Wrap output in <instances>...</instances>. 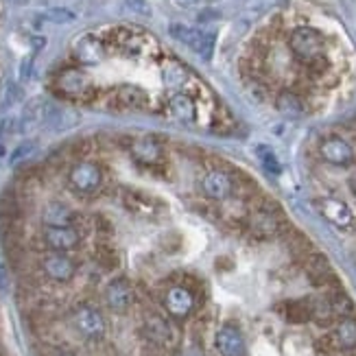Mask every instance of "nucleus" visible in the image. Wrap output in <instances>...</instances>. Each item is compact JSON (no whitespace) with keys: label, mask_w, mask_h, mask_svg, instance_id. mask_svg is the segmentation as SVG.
I'll use <instances>...</instances> for the list:
<instances>
[{"label":"nucleus","mask_w":356,"mask_h":356,"mask_svg":"<svg viewBox=\"0 0 356 356\" xmlns=\"http://www.w3.org/2000/svg\"><path fill=\"white\" fill-rule=\"evenodd\" d=\"M147 103V92L138 86H120L112 95V105L118 107V110H145Z\"/></svg>","instance_id":"nucleus-21"},{"label":"nucleus","mask_w":356,"mask_h":356,"mask_svg":"<svg viewBox=\"0 0 356 356\" xmlns=\"http://www.w3.org/2000/svg\"><path fill=\"white\" fill-rule=\"evenodd\" d=\"M332 339L339 350H356V317H341L334 326Z\"/></svg>","instance_id":"nucleus-23"},{"label":"nucleus","mask_w":356,"mask_h":356,"mask_svg":"<svg viewBox=\"0 0 356 356\" xmlns=\"http://www.w3.org/2000/svg\"><path fill=\"white\" fill-rule=\"evenodd\" d=\"M256 153H258V158H260L262 166H265L269 173H280V162H277L275 153H273L271 149H267V147H258Z\"/></svg>","instance_id":"nucleus-32"},{"label":"nucleus","mask_w":356,"mask_h":356,"mask_svg":"<svg viewBox=\"0 0 356 356\" xmlns=\"http://www.w3.org/2000/svg\"><path fill=\"white\" fill-rule=\"evenodd\" d=\"M328 302L332 306V311L337 315V319H341V317H350L354 313V302L350 300V296L343 291V289H339V286H332L330 293H328Z\"/></svg>","instance_id":"nucleus-28"},{"label":"nucleus","mask_w":356,"mask_h":356,"mask_svg":"<svg viewBox=\"0 0 356 356\" xmlns=\"http://www.w3.org/2000/svg\"><path fill=\"white\" fill-rule=\"evenodd\" d=\"M317 208H319V212H321L323 216H326V219H328L332 225L341 227V229L352 227V223H354V214H352V210L348 208V204H343L341 199H334V197L319 199V201H317Z\"/></svg>","instance_id":"nucleus-19"},{"label":"nucleus","mask_w":356,"mask_h":356,"mask_svg":"<svg viewBox=\"0 0 356 356\" xmlns=\"http://www.w3.org/2000/svg\"><path fill=\"white\" fill-rule=\"evenodd\" d=\"M55 90L66 99H86L92 92V81L81 68H66L55 76Z\"/></svg>","instance_id":"nucleus-5"},{"label":"nucleus","mask_w":356,"mask_h":356,"mask_svg":"<svg viewBox=\"0 0 356 356\" xmlns=\"http://www.w3.org/2000/svg\"><path fill=\"white\" fill-rule=\"evenodd\" d=\"M311 311H313V321H317L319 326H330V323L337 319L332 306L328 302V298H317L311 300Z\"/></svg>","instance_id":"nucleus-30"},{"label":"nucleus","mask_w":356,"mask_h":356,"mask_svg":"<svg viewBox=\"0 0 356 356\" xmlns=\"http://www.w3.org/2000/svg\"><path fill=\"white\" fill-rule=\"evenodd\" d=\"M171 35L175 40H179L181 44H186L188 49H193L197 55H201L204 59L212 57V49H214V33H208V31H199L186 24H173L171 26Z\"/></svg>","instance_id":"nucleus-7"},{"label":"nucleus","mask_w":356,"mask_h":356,"mask_svg":"<svg viewBox=\"0 0 356 356\" xmlns=\"http://www.w3.org/2000/svg\"><path fill=\"white\" fill-rule=\"evenodd\" d=\"M143 330H145V337L153 346L158 348H164V350H175L179 346V330L177 326L166 319L162 315H156L151 313L145 317V323H143Z\"/></svg>","instance_id":"nucleus-4"},{"label":"nucleus","mask_w":356,"mask_h":356,"mask_svg":"<svg viewBox=\"0 0 356 356\" xmlns=\"http://www.w3.org/2000/svg\"><path fill=\"white\" fill-rule=\"evenodd\" d=\"M304 271L308 275V280H311L315 286H323V289H332L337 286V275L330 267L328 258L323 254H311L306 260H304Z\"/></svg>","instance_id":"nucleus-15"},{"label":"nucleus","mask_w":356,"mask_h":356,"mask_svg":"<svg viewBox=\"0 0 356 356\" xmlns=\"http://www.w3.org/2000/svg\"><path fill=\"white\" fill-rule=\"evenodd\" d=\"M160 72H162L164 86H168V88H181L186 81H188V70H186L179 61H173V59H166Z\"/></svg>","instance_id":"nucleus-27"},{"label":"nucleus","mask_w":356,"mask_h":356,"mask_svg":"<svg viewBox=\"0 0 356 356\" xmlns=\"http://www.w3.org/2000/svg\"><path fill=\"white\" fill-rule=\"evenodd\" d=\"M57 356H76V354H72V352H59Z\"/></svg>","instance_id":"nucleus-36"},{"label":"nucleus","mask_w":356,"mask_h":356,"mask_svg":"<svg viewBox=\"0 0 356 356\" xmlns=\"http://www.w3.org/2000/svg\"><path fill=\"white\" fill-rule=\"evenodd\" d=\"M289 49L308 70H317L328 64L326 57H323L326 42H323V35L313 26H298L293 31L289 38Z\"/></svg>","instance_id":"nucleus-1"},{"label":"nucleus","mask_w":356,"mask_h":356,"mask_svg":"<svg viewBox=\"0 0 356 356\" xmlns=\"http://www.w3.org/2000/svg\"><path fill=\"white\" fill-rule=\"evenodd\" d=\"M199 188L210 201H225L234 193V179L229 177V173L221 171V168H210L201 177Z\"/></svg>","instance_id":"nucleus-10"},{"label":"nucleus","mask_w":356,"mask_h":356,"mask_svg":"<svg viewBox=\"0 0 356 356\" xmlns=\"http://www.w3.org/2000/svg\"><path fill=\"white\" fill-rule=\"evenodd\" d=\"M127 5L138 11V13H149V7H147V0H127Z\"/></svg>","instance_id":"nucleus-34"},{"label":"nucleus","mask_w":356,"mask_h":356,"mask_svg":"<svg viewBox=\"0 0 356 356\" xmlns=\"http://www.w3.org/2000/svg\"><path fill=\"white\" fill-rule=\"evenodd\" d=\"M42 273L49 277L53 282H70L72 277L76 275V262L66 254V252H51L46 254L40 262Z\"/></svg>","instance_id":"nucleus-8"},{"label":"nucleus","mask_w":356,"mask_h":356,"mask_svg":"<svg viewBox=\"0 0 356 356\" xmlns=\"http://www.w3.org/2000/svg\"><path fill=\"white\" fill-rule=\"evenodd\" d=\"M162 304H164V311L171 315V317L186 319V317H188L195 311V293L188 286L175 284V286L164 291Z\"/></svg>","instance_id":"nucleus-11"},{"label":"nucleus","mask_w":356,"mask_h":356,"mask_svg":"<svg viewBox=\"0 0 356 356\" xmlns=\"http://www.w3.org/2000/svg\"><path fill=\"white\" fill-rule=\"evenodd\" d=\"M245 227L254 238L260 241L282 236L289 229V225L282 219L280 208L275 206V201H262V204H258L245 219Z\"/></svg>","instance_id":"nucleus-2"},{"label":"nucleus","mask_w":356,"mask_h":356,"mask_svg":"<svg viewBox=\"0 0 356 356\" xmlns=\"http://www.w3.org/2000/svg\"><path fill=\"white\" fill-rule=\"evenodd\" d=\"M275 107H277V112L289 116V118H300L306 112L304 101L296 95V92H291V90H284V92H280V95H277Z\"/></svg>","instance_id":"nucleus-25"},{"label":"nucleus","mask_w":356,"mask_h":356,"mask_svg":"<svg viewBox=\"0 0 356 356\" xmlns=\"http://www.w3.org/2000/svg\"><path fill=\"white\" fill-rule=\"evenodd\" d=\"M131 158L143 166H158L164 158V149L153 136H138L129 145Z\"/></svg>","instance_id":"nucleus-14"},{"label":"nucleus","mask_w":356,"mask_h":356,"mask_svg":"<svg viewBox=\"0 0 356 356\" xmlns=\"http://www.w3.org/2000/svg\"><path fill=\"white\" fill-rule=\"evenodd\" d=\"M42 238L51 252H66V254L72 252L74 247H79V243H81V234L72 225H66V227L46 225Z\"/></svg>","instance_id":"nucleus-16"},{"label":"nucleus","mask_w":356,"mask_h":356,"mask_svg":"<svg viewBox=\"0 0 356 356\" xmlns=\"http://www.w3.org/2000/svg\"><path fill=\"white\" fill-rule=\"evenodd\" d=\"M216 350L221 352V356H245L243 332L232 323H225L216 332Z\"/></svg>","instance_id":"nucleus-20"},{"label":"nucleus","mask_w":356,"mask_h":356,"mask_svg":"<svg viewBox=\"0 0 356 356\" xmlns=\"http://www.w3.org/2000/svg\"><path fill=\"white\" fill-rule=\"evenodd\" d=\"M186 3H193V0H186Z\"/></svg>","instance_id":"nucleus-37"},{"label":"nucleus","mask_w":356,"mask_h":356,"mask_svg":"<svg viewBox=\"0 0 356 356\" xmlns=\"http://www.w3.org/2000/svg\"><path fill=\"white\" fill-rule=\"evenodd\" d=\"M168 112H171L173 118H177L181 122H193L197 116V105L188 95L177 92V95H173L171 101H168Z\"/></svg>","instance_id":"nucleus-24"},{"label":"nucleus","mask_w":356,"mask_h":356,"mask_svg":"<svg viewBox=\"0 0 356 356\" xmlns=\"http://www.w3.org/2000/svg\"><path fill=\"white\" fill-rule=\"evenodd\" d=\"M46 18L57 22V24H64V22H72L74 15L68 11V9H51L49 13H46Z\"/></svg>","instance_id":"nucleus-33"},{"label":"nucleus","mask_w":356,"mask_h":356,"mask_svg":"<svg viewBox=\"0 0 356 356\" xmlns=\"http://www.w3.org/2000/svg\"><path fill=\"white\" fill-rule=\"evenodd\" d=\"M112 38H114V46L118 49V53H122L125 57L145 55L147 44H149V38H145L143 33H138V31H131V29H116Z\"/></svg>","instance_id":"nucleus-18"},{"label":"nucleus","mask_w":356,"mask_h":356,"mask_svg":"<svg viewBox=\"0 0 356 356\" xmlns=\"http://www.w3.org/2000/svg\"><path fill=\"white\" fill-rule=\"evenodd\" d=\"M42 221L44 225H51V227H66L76 221V214L66 204H61V201H51V204H46V208L42 210Z\"/></svg>","instance_id":"nucleus-22"},{"label":"nucleus","mask_w":356,"mask_h":356,"mask_svg":"<svg viewBox=\"0 0 356 356\" xmlns=\"http://www.w3.org/2000/svg\"><path fill=\"white\" fill-rule=\"evenodd\" d=\"M72 57L81 66H97L105 59V44L95 33H83L72 42Z\"/></svg>","instance_id":"nucleus-9"},{"label":"nucleus","mask_w":356,"mask_h":356,"mask_svg":"<svg viewBox=\"0 0 356 356\" xmlns=\"http://www.w3.org/2000/svg\"><path fill=\"white\" fill-rule=\"evenodd\" d=\"M282 315L291 323H306L313 319L311 300H293L282 304Z\"/></svg>","instance_id":"nucleus-26"},{"label":"nucleus","mask_w":356,"mask_h":356,"mask_svg":"<svg viewBox=\"0 0 356 356\" xmlns=\"http://www.w3.org/2000/svg\"><path fill=\"white\" fill-rule=\"evenodd\" d=\"M70 186L81 195H95L101 184H103V173L95 162H76L70 173H68Z\"/></svg>","instance_id":"nucleus-6"},{"label":"nucleus","mask_w":356,"mask_h":356,"mask_svg":"<svg viewBox=\"0 0 356 356\" xmlns=\"http://www.w3.org/2000/svg\"><path fill=\"white\" fill-rule=\"evenodd\" d=\"M282 236H286V245H289L291 254L296 256V258H300V260H306L308 256L313 254L311 241H308L304 234H300V232H296V229H291V227H289Z\"/></svg>","instance_id":"nucleus-29"},{"label":"nucleus","mask_w":356,"mask_h":356,"mask_svg":"<svg viewBox=\"0 0 356 356\" xmlns=\"http://www.w3.org/2000/svg\"><path fill=\"white\" fill-rule=\"evenodd\" d=\"M97 260L101 262V265L105 269H114L118 267V254L112 245H99L97 247Z\"/></svg>","instance_id":"nucleus-31"},{"label":"nucleus","mask_w":356,"mask_h":356,"mask_svg":"<svg viewBox=\"0 0 356 356\" xmlns=\"http://www.w3.org/2000/svg\"><path fill=\"white\" fill-rule=\"evenodd\" d=\"M105 304L112 308L114 313H127L136 302V291L127 277H114V280L103 291Z\"/></svg>","instance_id":"nucleus-12"},{"label":"nucleus","mask_w":356,"mask_h":356,"mask_svg":"<svg viewBox=\"0 0 356 356\" xmlns=\"http://www.w3.org/2000/svg\"><path fill=\"white\" fill-rule=\"evenodd\" d=\"M122 206H125L131 214L143 216V219H156V216L162 212V204L156 197H151L145 191H136V188H129L122 193Z\"/></svg>","instance_id":"nucleus-13"},{"label":"nucleus","mask_w":356,"mask_h":356,"mask_svg":"<svg viewBox=\"0 0 356 356\" xmlns=\"http://www.w3.org/2000/svg\"><path fill=\"white\" fill-rule=\"evenodd\" d=\"M350 188H352V193L356 195V179H352V181H350Z\"/></svg>","instance_id":"nucleus-35"},{"label":"nucleus","mask_w":356,"mask_h":356,"mask_svg":"<svg viewBox=\"0 0 356 356\" xmlns=\"http://www.w3.org/2000/svg\"><path fill=\"white\" fill-rule=\"evenodd\" d=\"M72 326L76 328L81 337L90 339V341H101L107 332V321L103 313L92 304H79L72 311Z\"/></svg>","instance_id":"nucleus-3"},{"label":"nucleus","mask_w":356,"mask_h":356,"mask_svg":"<svg viewBox=\"0 0 356 356\" xmlns=\"http://www.w3.org/2000/svg\"><path fill=\"white\" fill-rule=\"evenodd\" d=\"M321 158L334 166H348L354 160V149L341 136H328L319 145Z\"/></svg>","instance_id":"nucleus-17"}]
</instances>
